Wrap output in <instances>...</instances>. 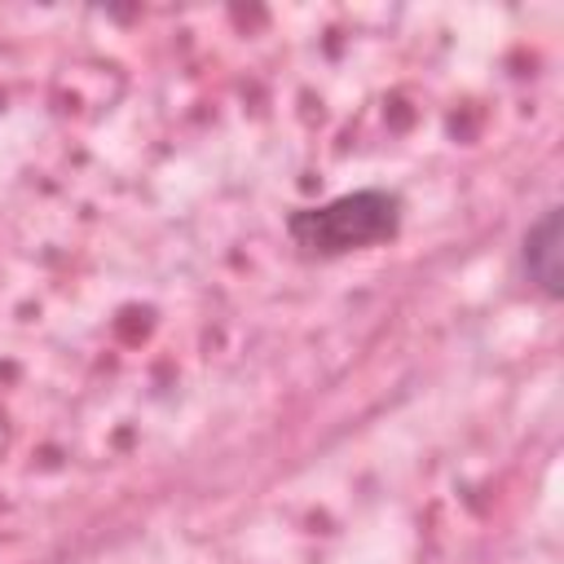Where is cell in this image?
I'll return each instance as SVG.
<instances>
[{
	"mask_svg": "<svg viewBox=\"0 0 564 564\" xmlns=\"http://www.w3.org/2000/svg\"><path fill=\"white\" fill-rule=\"evenodd\" d=\"M286 234L308 256H348L361 247H379L401 234V198L392 189L366 185L317 207H295L286 216Z\"/></svg>",
	"mask_w": 564,
	"mask_h": 564,
	"instance_id": "6da1fadb",
	"label": "cell"
},
{
	"mask_svg": "<svg viewBox=\"0 0 564 564\" xmlns=\"http://www.w3.org/2000/svg\"><path fill=\"white\" fill-rule=\"evenodd\" d=\"M520 264L529 273V282L546 295V300H560L564 295V269H560V207H546L529 234H524V247H520Z\"/></svg>",
	"mask_w": 564,
	"mask_h": 564,
	"instance_id": "7a4b0ae2",
	"label": "cell"
}]
</instances>
